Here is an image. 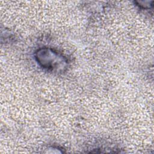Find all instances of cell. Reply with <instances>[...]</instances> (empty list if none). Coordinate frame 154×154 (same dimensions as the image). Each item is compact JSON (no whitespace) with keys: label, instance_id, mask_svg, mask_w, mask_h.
<instances>
[{"label":"cell","instance_id":"6da1fadb","mask_svg":"<svg viewBox=\"0 0 154 154\" xmlns=\"http://www.w3.org/2000/svg\"><path fill=\"white\" fill-rule=\"evenodd\" d=\"M38 63L44 69L55 72H61L67 67V61L61 54L49 48H42L35 53Z\"/></svg>","mask_w":154,"mask_h":154}]
</instances>
